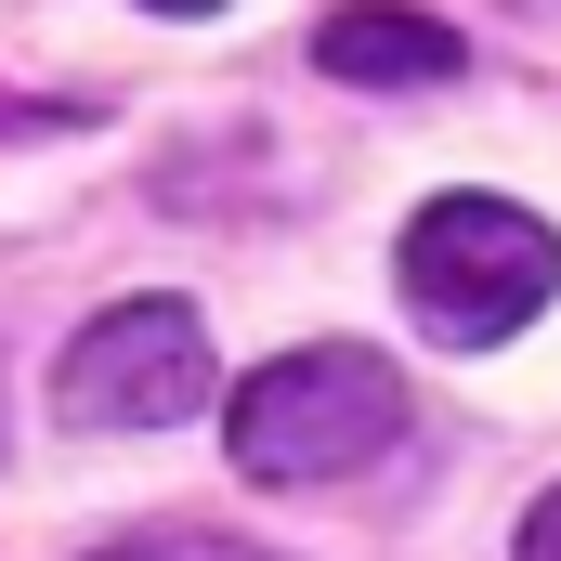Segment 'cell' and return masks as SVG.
I'll list each match as a JSON object with an SVG mask.
<instances>
[{
  "instance_id": "5",
  "label": "cell",
  "mask_w": 561,
  "mask_h": 561,
  "mask_svg": "<svg viewBox=\"0 0 561 561\" xmlns=\"http://www.w3.org/2000/svg\"><path fill=\"white\" fill-rule=\"evenodd\" d=\"M510 561H561V483L536 496V510H523V549H510Z\"/></svg>"
},
{
  "instance_id": "6",
  "label": "cell",
  "mask_w": 561,
  "mask_h": 561,
  "mask_svg": "<svg viewBox=\"0 0 561 561\" xmlns=\"http://www.w3.org/2000/svg\"><path fill=\"white\" fill-rule=\"evenodd\" d=\"M92 561H222V549H92Z\"/></svg>"
},
{
  "instance_id": "8",
  "label": "cell",
  "mask_w": 561,
  "mask_h": 561,
  "mask_svg": "<svg viewBox=\"0 0 561 561\" xmlns=\"http://www.w3.org/2000/svg\"><path fill=\"white\" fill-rule=\"evenodd\" d=\"M222 561H236V549H222Z\"/></svg>"
},
{
  "instance_id": "1",
  "label": "cell",
  "mask_w": 561,
  "mask_h": 561,
  "mask_svg": "<svg viewBox=\"0 0 561 561\" xmlns=\"http://www.w3.org/2000/svg\"><path fill=\"white\" fill-rule=\"evenodd\" d=\"M392 431H405V366L366 353V340H300V353H275V366L222 405V444H236L249 483H327V470H366Z\"/></svg>"
},
{
  "instance_id": "7",
  "label": "cell",
  "mask_w": 561,
  "mask_h": 561,
  "mask_svg": "<svg viewBox=\"0 0 561 561\" xmlns=\"http://www.w3.org/2000/svg\"><path fill=\"white\" fill-rule=\"evenodd\" d=\"M144 13H222V0H144Z\"/></svg>"
},
{
  "instance_id": "2",
  "label": "cell",
  "mask_w": 561,
  "mask_h": 561,
  "mask_svg": "<svg viewBox=\"0 0 561 561\" xmlns=\"http://www.w3.org/2000/svg\"><path fill=\"white\" fill-rule=\"evenodd\" d=\"M561 300V236L523 196H431L405 222V313L431 340L483 353V340H523Z\"/></svg>"
},
{
  "instance_id": "3",
  "label": "cell",
  "mask_w": 561,
  "mask_h": 561,
  "mask_svg": "<svg viewBox=\"0 0 561 561\" xmlns=\"http://www.w3.org/2000/svg\"><path fill=\"white\" fill-rule=\"evenodd\" d=\"M209 405V327L196 300H105L53 353V419L66 431H170Z\"/></svg>"
},
{
  "instance_id": "4",
  "label": "cell",
  "mask_w": 561,
  "mask_h": 561,
  "mask_svg": "<svg viewBox=\"0 0 561 561\" xmlns=\"http://www.w3.org/2000/svg\"><path fill=\"white\" fill-rule=\"evenodd\" d=\"M313 66L353 79V92H444L457 79V26H431L405 0H353V13L313 26Z\"/></svg>"
}]
</instances>
